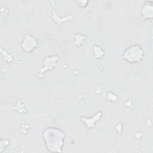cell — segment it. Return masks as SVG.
Instances as JSON below:
<instances>
[{"label":"cell","mask_w":153,"mask_h":153,"mask_svg":"<svg viewBox=\"0 0 153 153\" xmlns=\"http://www.w3.org/2000/svg\"><path fill=\"white\" fill-rule=\"evenodd\" d=\"M65 136L64 131L52 127L46 128L42 133L45 145L50 152H62Z\"/></svg>","instance_id":"cell-1"},{"label":"cell","mask_w":153,"mask_h":153,"mask_svg":"<svg viewBox=\"0 0 153 153\" xmlns=\"http://www.w3.org/2000/svg\"><path fill=\"white\" fill-rule=\"evenodd\" d=\"M144 51L140 45H133L127 47L123 52L122 57L128 62L139 63L143 58Z\"/></svg>","instance_id":"cell-2"},{"label":"cell","mask_w":153,"mask_h":153,"mask_svg":"<svg viewBox=\"0 0 153 153\" xmlns=\"http://www.w3.org/2000/svg\"><path fill=\"white\" fill-rule=\"evenodd\" d=\"M37 45L38 41L36 39L30 34H26L22 42V47L26 53H31Z\"/></svg>","instance_id":"cell-3"},{"label":"cell","mask_w":153,"mask_h":153,"mask_svg":"<svg viewBox=\"0 0 153 153\" xmlns=\"http://www.w3.org/2000/svg\"><path fill=\"white\" fill-rule=\"evenodd\" d=\"M58 60L57 56H47L43 62V66L40 69L39 76H41L47 70H52L56 65Z\"/></svg>","instance_id":"cell-4"},{"label":"cell","mask_w":153,"mask_h":153,"mask_svg":"<svg viewBox=\"0 0 153 153\" xmlns=\"http://www.w3.org/2000/svg\"><path fill=\"white\" fill-rule=\"evenodd\" d=\"M102 116V112L99 111L96 114H95L91 118H85L84 117H82L81 119V121L84 123L87 128L88 129L90 128H94L95 123L98 121Z\"/></svg>","instance_id":"cell-5"},{"label":"cell","mask_w":153,"mask_h":153,"mask_svg":"<svg viewBox=\"0 0 153 153\" xmlns=\"http://www.w3.org/2000/svg\"><path fill=\"white\" fill-rule=\"evenodd\" d=\"M151 2H146L142 9V16L143 20L151 19L153 14V7Z\"/></svg>","instance_id":"cell-6"},{"label":"cell","mask_w":153,"mask_h":153,"mask_svg":"<svg viewBox=\"0 0 153 153\" xmlns=\"http://www.w3.org/2000/svg\"><path fill=\"white\" fill-rule=\"evenodd\" d=\"M93 51L94 56L97 59H101L103 57L105 52L102 48L97 45H94L93 47Z\"/></svg>","instance_id":"cell-7"},{"label":"cell","mask_w":153,"mask_h":153,"mask_svg":"<svg viewBox=\"0 0 153 153\" xmlns=\"http://www.w3.org/2000/svg\"><path fill=\"white\" fill-rule=\"evenodd\" d=\"M85 38V35H81L80 33H78L75 35V39H74V44L77 47H79L83 42Z\"/></svg>","instance_id":"cell-8"},{"label":"cell","mask_w":153,"mask_h":153,"mask_svg":"<svg viewBox=\"0 0 153 153\" xmlns=\"http://www.w3.org/2000/svg\"><path fill=\"white\" fill-rule=\"evenodd\" d=\"M1 53H2V54L4 56V59L8 62H11L13 60V56L8 54L5 50H3L2 49H1Z\"/></svg>","instance_id":"cell-9"},{"label":"cell","mask_w":153,"mask_h":153,"mask_svg":"<svg viewBox=\"0 0 153 153\" xmlns=\"http://www.w3.org/2000/svg\"><path fill=\"white\" fill-rule=\"evenodd\" d=\"M19 105L17 103V106L16 107L14 108V109H16L17 111H18L19 112H20V113H23L24 112V111L26 110V109L25 108V106L23 105H20L21 103V102L20 101H19Z\"/></svg>","instance_id":"cell-10"},{"label":"cell","mask_w":153,"mask_h":153,"mask_svg":"<svg viewBox=\"0 0 153 153\" xmlns=\"http://www.w3.org/2000/svg\"><path fill=\"white\" fill-rule=\"evenodd\" d=\"M108 100H109L112 102H115L117 100L118 96L115 94H113L112 93H109L108 94Z\"/></svg>","instance_id":"cell-11"},{"label":"cell","mask_w":153,"mask_h":153,"mask_svg":"<svg viewBox=\"0 0 153 153\" xmlns=\"http://www.w3.org/2000/svg\"><path fill=\"white\" fill-rule=\"evenodd\" d=\"M115 129L116 130L118 131V133L119 134L121 133V131L123 130V127H122V125L121 124H118L116 126H115Z\"/></svg>","instance_id":"cell-12"}]
</instances>
